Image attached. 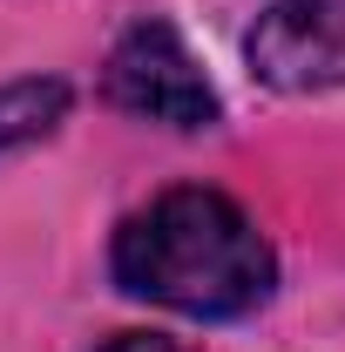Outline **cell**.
<instances>
[{"label":"cell","instance_id":"1","mask_svg":"<svg viewBox=\"0 0 345 352\" xmlns=\"http://www.w3.org/2000/svg\"><path fill=\"white\" fill-rule=\"evenodd\" d=\"M109 271L129 298L170 305L183 318H244L278 292V258L258 217L203 183L163 190L156 204L122 217Z\"/></svg>","mask_w":345,"mask_h":352},{"label":"cell","instance_id":"2","mask_svg":"<svg viewBox=\"0 0 345 352\" xmlns=\"http://www.w3.org/2000/svg\"><path fill=\"white\" fill-rule=\"evenodd\" d=\"M102 95H109L122 116L163 122V129H210L216 116H223L210 75L197 68V54L183 47V34H176L163 14H142L129 34L109 47Z\"/></svg>","mask_w":345,"mask_h":352},{"label":"cell","instance_id":"3","mask_svg":"<svg viewBox=\"0 0 345 352\" xmlns=\"http://www.w3.org/2000/svg\"><path fill=\"white\" fill-rule=\"evenodd\" d=\"M251 68L285 95L345 82V0H278L251 28Z\"/></svg>","mask_w":345,"mask_h":352},{"label":"cell","instance_id":"4","mask_svg":"<svg viewBox=\"0 0 345 352\" xmlns=\"http://www.w3.org/2000/svg\"><path fill=\"white\" fill-rule=\"evenodd\" d=\"M68 116V82L61 75H21V82H0V156L41 142L61 129Z\"/></svg>","mask_w":345,"mask_h":352},{"label":"cell","instance_id":"5","mask_svg":"<svg viewBox=\"0 0 345 352\" xmlns=\"http://www.w3.org/2000/svg\"><path fill=\"white\" fill-rule=\"evenodd\" d=\"M95 352H190V346L170 339V332H115L109 346H95Z\"/></svg>","mask_w":345,"mask_h":352}]
</instances>
